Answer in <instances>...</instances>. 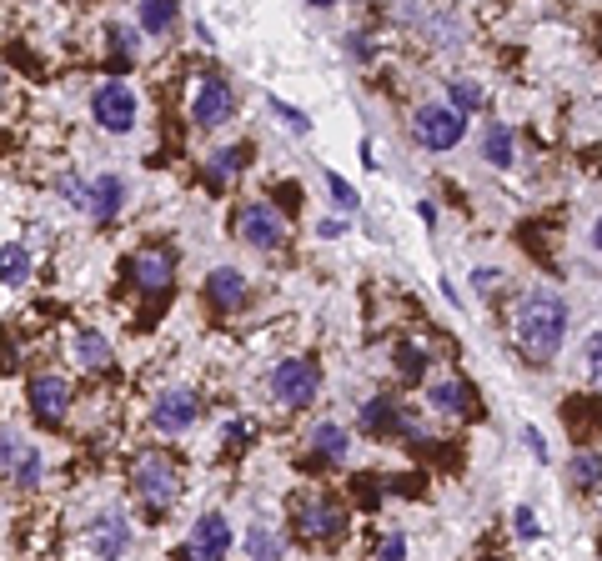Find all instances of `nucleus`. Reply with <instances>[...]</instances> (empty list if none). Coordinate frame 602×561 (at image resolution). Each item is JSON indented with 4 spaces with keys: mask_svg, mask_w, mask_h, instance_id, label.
<instances>
[{
    "mask_svg": "<svg viewBox=\"0 0 602 561\" xmlns=\"http://www.w3.org/2000/svg\"><path fill=\"white\" fill-rule=\"evenodd\" d=\"M517 536H522V541H532V536H537V521H532V511H527V506L517 511Z\"/></svg>",
    "mask_w": 602,
    "mask_h": 561,
    "instance_id": "nucleus-34",
    "label": "nucleus"
},
{
    "mask_svg": "<svg viewBox=\"0 0 602 561\" xmlns=\"http://www.w3.org/2000/svg\"><path fill=\"white\" fill-rule=\"evenodd\" d=\"M61 196H66L71 206H86V181H81V176H61Z\"/></svg>",
    "mask_w": 602,
    "mask_h": 561,
    "instance_id": "nucleus-33",
    "label": "nucleus"
},
{
    "mask_svg": "<svg viewBox=\"0 0 602 561\" xmlns=\"http://www.w3.org/2000/svg\"><path fill=\"white\" fill-rule=\"evenodd\" d=\"M91 116H96V126H101V131L126 136V131L136 126V96H131L121 81H106V86L91 96Z\"/></svg>",
    "mask_w": 602,
    "mask_h": 561,
    "instance_id": "nucleus-5",
    "label": "nucleus"
},
{
    "mask_svg": "<svg viewBox=\"0 0 602 561\" xmlns=\"http://www.w3.org/2000/svg\"><path fill=\"white\" fill-rule=\"evenodd\" d=\"M171 276H176V256L166 246H151L131 261V281L141 286V296H166L171 291Z\"/></svg>",
    "mask_w": 602,
    "mask_h": 561,
    "instance_id": "nucleus-9",
    "label": "nucleus"
},
{
    "mask_svg": "<svg viewBox=\"0 0 602 561\" xmlns=\"http://www.w3.org/2000/svg\"><path fill=\"white\" fill-rule=\"evenodd\" d=\"M0 451H6V471L21 481V486H36L41 481V471H46V461H41V451L36 446H16V436H6V441H0Z\"/></svg>",
    "mask_w": 602,
    "mask_h": 561,
    "instance_id": "nucleus-15",
    "label": "nucleus"
},
{
    "mask_svg": "<svg viewBox=\"0 0 602 561\" xmlns=\"http://www.w3.org/2000/svg\"><path fill=\"white\" fill-rule=\"evenodd\" d=\"M236 236H241L246 246H256V251H276V246L286 241V226H281L276 206H266V201H251V206L236 216Z\"/></svg>",
    "mask_w": 602,
    "mask_h": 561,
    "instance_id": "nucleus-8",
    "label": "nucleus"
},
{
    "mask_svg": "<svg viewBox=\"0 0 602 561\" xmlns=\"http://www.w3.org/2000/svg\"><path fill=\"white\" fill-rule=\"evenodd\" d=\"M226 441L241 446V441H246V421H231V426H226Z\"/></svg>",
    "mask_w": 602,
    "mask_h": 561,
    "instance_id": "nucleus-35",
    "label": "nucleus"
},
{
    "mask_svg": "<svg viewBox=\"0 0 602 561\" xmlns=\"http://www.w3.org/2000/svg\"><path fill=\"white\" fill-rule=\"evenodd\" d=\"M452 106L462 111V116H477L482 111V86H472V81H452Z\"/></svg>",
    "mask_w": 602,
    "mask_h": 561,
    "instance_id": "nucleus-28",
    "label": "nucleus"
},
{
    "mask_svg": "<svg viewBox=\"0 0 602 561\" xmlns=\"http://www.w3.org/2000/svg\"><path fill=\"white\" fill-rule=\"evenodd\" d=\"M327 191H332V206H337L342 216H357L362 196H357V191H352V186H347V181H342L337 171H327Z\"/></svg>",
    "mask_w": 602,
    "mask_h": 561,
    "instance_id": "nucleus-26",
    "label": "nucleus"
},
{
    "mask_svg": "<svg viewBox=\"0 0 602 561\" xmlns=\"http://www.w3.org/2000/svg\"><path fill=\"white\" fill-rule=\"evenodd\" d=\"M31 411H36V421H46V426H56L66 411H71V381L66 376H31Z\"/></svg>",
    "mask_w": 602,
    "mask_h": 561,
    "instance_id": "nucleus-10",
    "label": "nucleus"
},
{
    "mask_svg": "<svg viewBox=\"0 0 602 561\" xmlns=\"http://www.w3.org/2000/svg\"><path fill=\"white\" fill-rule=\"evenodd\" d=\"M312 451H317L322 461H347V451H352V436H347V426H337V421H322V426L312 431Z\"/></svg>",
    "mask_w": 602,
    "mask_h": 561,
    "instance_id": "nucleus-19",
    "label": "nucleus"
},
{
    "mask_svg": "<svg viewBox=\"0 0 602 561\" xmlns=\"http://www.w3.org/2000/svg\"><path fill=\"white\" fill-rule=\"evenodd\" d=\"M362 426L372 431V436H402L407 431V421H402V411L387 401V396H377V401H367V411H362Z\"/></svg>",
    "mask_w": 602,
    "mask_h": 561,
    "instance_id": "nucleus-17",
    "label": "nucleus"
},
{
    "mask_svg": "<svg viewBox=\"0 0 602 561\" xmlns=\"http://www.w3.org/2000/svg\"><path fill=\"white\" fill-rule=\"evenodd\" d=\"M26 276H31V251H26L21 241L0 246V281H6V286H21Z\"/></svg>",
    "mask_w": 602,
    "mask_h": 561,
    "instance_id": "nucleus-22",
    "label": "nucleus"
},
{
    "mask_svg": "<svg viewBox=\"0 0 602 561\" xmlns=\"http://www.w3.org/2000/svg\"><path fill=\"white\" fill-rule=\"evenodd\" d=\"M136 21H141V31H146V36H166V31L181 21V6H176V0H141Z\"/></svg>",
    "mask_w": 602,
    "mask_h": 561,
    "instance_id": "nucleus-18",
    "label": "nucleus"
},
{
    "mask_svg": "<svg viewBox=\"0 0 602 561\" xmlns=\"http://www.w3.org/2000/svg\"><path fill=\"white\" fill-rule=\"evenodd\" d=\"M582 351H587V366H592V376L602 381V331H592V336L582 341Z\"/></svg>",
    "mask_w": 602,
    "mask_h": 561,
    "instance_id": "nucleus-32",
    "label": "nucleus"
},
{
    "mask_svg": "<svg viewBox=\"0 0 602 561\" xmlns=\"http://www.w3.org/2000/svg\"><path fill=\"white\" fill-rule=\"evenodd\" d=\"M266 106L281 116V126H286V131H296V136H312V116H301L296 106H286V101H276V96H266Z\"/></svg>",
    "mask_w": 602,
    "mask_h": 561,
    "instance_id": "nucleus-29",
    "label": "nucleus"
},
{
    "mask_svg": "<svg viewBox=\"0 0 602 561\" xmlns=\"http://www.w3.org/2000/svg\"><path fill=\"white\" fill-rule=\"evenodd\" d=\"M462 131H467V116L457 106H422L417 111V141L427 151H452L462 146Z\"/></svg>",
    "mask_w": 602,
    "mask_h": 561,
    "instance_id": "nucleus-4",
    "label": "nucleus"
},
{
    "mask_svg": "<svg viewBox=\"0 0 602 561\" xmlns=\"http://www.w3.org/2000/svg\"><path fill=\"white\" fill-rule=\"evenodd\" d=\"M121 206H126V181H121V176H101V181L86 186V211H91L96 221H116Z\"/></svg>",
    "mask_w": 602,
    "mask_h": 561,
    "instance_id": "nucleus-14",
    "label": "nucleus"
},
{
    "mask_svg": "<svg viewBox=\"0 0 602 561\" xmlns=\"http://www.w3.org/2000/svg\"><path fill=\"white\" fill-rule=\"evenodd\" d=\"M427 396H432V406L447 411V416H472V391H467L462 381H437Z\"/></svg>",
    "mask_w": 602,
    "mask_h": 561,
    "instance_id": "nucleus-21",
    "label": "nucleus"
},
{
    "mask_svg": "<svg viewBox=\"0 0 602 561\" xmlns=\"http://www.w3.org/2000/svg\"><path fill=\"white\" fill-rule=\"evenodd\" d=\"M206 301H211L216 311H241V306H246V276H241L236 266H216V271L206 276Z\"/></svg>",
    "mask_w": 602,
    "mask_h": 561,
    "instance_id": "nucleus-13",
    "label": "nucleus"
},
{
    "mask_svg": "<svg viewBox=\"0 0 602 561\" xmlns=\"http://www.w3.org/2000/svg\"><path fill=\"white\" fill-rule=\"evenodd\" d=\"M91 546H96L101 556H126V546H131V526H126V516H121V511H106V516L91 526Z\"/></svg>",
    "mask_w": 602,
    "mask_h": 561,
    "instance_id": "nucleus-16",
    "label": "nucleus"
},
{
    "mask_svg": "<svg viewBox=\"0 0 602 561\" xmlns=\"http://www.w3.org/2000/svg\"><path fill=\"white\" fill-rule=\"evenodd\" d=\"M0 91H6V76H0Z\"/></svg>",
    "mask_w": 602,
    "mask_h": 561,
    "instance_id": "nucleus-42",
    "label": "nucleus"
},
{
    "mask_svg": "<svg viewBox=\"0 0 602 561\" xmlns=\"http://www.w3.org/2000/svg\"><path fill=\"white\" fill-rule=\"evenodd\" d=\"M317 231H322V236H342V231H347V221H322Z\"/></svg>",
    "mask_w": 602,
    "mask_h": 561,
    "instance_id": "nucleus-38",
    "label": "nucleus"
},
{
    "mask_svg": "<svg viewBox=\"0 0 602 561\" xmlns=\"http://www.w3.org/2000/svg\"><path fill=\"white\" fill-rule=\"evenodd\" d=\"M317 391H322V371H317V361H307V356H286V361L271 371V396H276L281 406H307V401H317Z\"/></svg>",
    "mask_w": 602,
    "mask_h": 561,
    "instance_id": "nucleus-3",
    "label": "nucleus"
},
{
    "mask_svg": "<svg viewBox=\"0 0 602 561\" xmlns=\"http://www.w3.org/2000/svg\"><path fill=\"white\" fill-rule=\"evenodd\" d=\"M562 336H567V306H562V296L527 291L522 306H517V341H522L527 361L547 366L562 351Z\"/></svg>",
    "mask_w": 602,
    "mask_h": 561,
    "instance_id": "nucleus-1",
    "label": "nucleus"
},
{
    "mask_svg": "<svg viewBox=\"0 0 602 561\" xmlns=\"http://www.w3.org/2000/svg\"><path fill=\"white\" fill-rule=\"evenodd\" d=\"M402 551H407L402 536H387V541H382V556H402Z\"/></svg>",
    "mask_w": 602,
    "mask_h": 561,
    "instance_id": "nucleus-36",
    "label": "nucleus"
},
{
    "mask_svg": "<svg viewBox=\"0 0 602 561\" xmlns=\"http://www.w3.org/2000/svg\"><path fill=\"white\" fill-rule=\"evenodd\" d=\"M522 436H527V446H532V456H547V446H542V436H537V431H522Z\"/></svg>",
    "mask_w": 602,
    "mask_h": 561,
    "instance_id": "nucleus-39",
    "label": "nucleus"
},
{
    "mask_svg": "<svg viewBox=\"0 0 602 561\" xmlns=\"http://www.w3.org/2000/svg\"><path fill=\"white\" fill-rule=\"evenodd\" d=\"M397 371H402V376H422V371H427V351H417V346H397Z\"/></svg>",
    "mask_w": 602,
    "mask_h": 561,
    "instance_id": "nucleus-30",
    "label": "nucleus"
},
{
    "mask_svg": "<svg viewBox=\"0 0 602 561\" xmlns=\"http://www.w3.org/2000/svg\"><path fill=\"white\" fill-rule=\"evenodd\" d=\"M307 6H317V11H327V6H332V0H307Z\"/></svg>",
    "mask_w": 602,
    "mask_h": 561,
    "instance_id": "nucleus-41",
    "label": "nucleus"
},
{
    "mask_svg": "<svg viewBox=\"0 0 602 561\" xmlns=\"http://www.w3.org/2000/svg\"><path fill=\"white\" fill-rule=\"evenodd\" d=\"M567 476H572V486H597L602 481V456L597 451H577L567 461Z\"/></svg>",
    "mask_w": 602,
    "mask_h": 561,
    "instance_id": "nucleus-25",
    "label": "nucleus"
},
{
    "mask_svg": "<svg viewBox=\"0 0 602 561\" xmlns=\"http://www.w3.org/2000/svg\"><path fill=\"white\" fill-rule=\"evenodd\" d=\"M291 526H296L301 541H337L347 531V511L332 506V501H301L296 516H291Z\"/></svg>",
    "mask_w": 602,
    "mask_h": 561,
    "instance_id": "nucleus-7",
    "label": "nucleus"
},
{
    "mask_svg": "<svg viewBox=\"0 0 602 561\" xmlns=\"http://www.w3.org/2000/svg\"><path fill=\"white\" fill-rule=\"evenodd\" d=\"M76 361L86 371H106L111 366V341L101 331H76Z\"/></svg>",
    "mask_w": 602,
    "mask_h": 561,
    "instance_id": "nucleus-20",
    "label": "nucleus"
},
{
    "mask_svg": "<svg viewBox=\"0 0 602 561\" xmlns=\"http://www.w3.org/2000/svg\"><path fill=\"white\" fill-rule=\"evenodd\" d=\"M131 51H136V31L116 26V31H111V56H116V61L126 66V61H131Z\"/></svg>",
    "mask_w": 602,
    "mask_h": 561,
    "instance_id": "nucleus-31",
    "label": "nucleus"
},
{
    "mask_svg": "<svg viewBox=\"0 0 602 561\" xmlns=\"http://www.w3.org/2000/svg\"><path fill=\"white\" fill-rule=\"evenodd\" d=\"M231 116H236V96H231V86H226L221 76H201L196 101H191V121H196L201 131H216V126H226Z\"/></svg>",
    "mask_w": 602,
    "mask_h": 561,
    "instance_id": "nucleus-6",
    "label": "nucleus"
},
{
    "mask_svg": "<svg viewBox=\"0 0 602 561\" xmlns=\"http://www.w3.org/2000/svg\"><path fill=\"white\" fill-rule=\"evenodd\" d=\"M246 161H251V146H221V151H211V181H231Z\"/></svg>",
    "mask_w": 602,
    "mask_h": 561,
    "instance_id": "nucleus-24",
    "label": "nucleus"
},
{
    "mask_svg": "<svg viewBox=\"0 0 602 561\" xmlns=\"http://www.w3.org/2000/svg\"><path fill=\"white\" fill-rule=\"evenodd\" d=\"M592 251H597V256H602V216H597V221H592Z\"/></svg>",
    "mask_w": 602,
    "mask_h": 561,
    "instance_id": "nucleus-40",
    "label": "nucleus"
},
{
    "mask_svg": "<svg viewBox=\"0 0 602 561\" xmlns=\"http://www.w3.org/2000/svg\"><path fill=\"white\" fill-rule=\"evenodd\" d=\"M196 416H201V406H196V396H191V391H161V396H156V406H151V426H156V431H166V436L191 431V426H196Z\"/></svg>",
    "mask_w": 602,
    "mask_h": 561,
    "instance_id": "nucleus-11",
    "label": "nucleus"
},
{
    "mask_svg": "<svg viewBox=\"0 0 602 561\" xmlns=\"http://www.w3.org/2000/svg\"><path fill=\"white\" fill-rule=\"evenodd\" d=\"M246 551H251V556H281V536H276L271 526L256 521V526L246 531Z\"/></svg>",
    "mask_w": 602,
    "mask_h": 561,
    "instance_id": "nucleus-27",
    "label": "nucleus"
},
{
    "mask_svg": "<svg viewBox=\"0 0 602 561\" xmlns=\"http://www.w3.org/2000/svg\"><path fill=\"white\" fill-rule=\"evenodd\" d=\"M226 546H231V521H226L221 511H206V516L191 526L186 551H191V556H201V561H211V556H226Z\"/></svg>",
    "mask_w": 602,
    "mask_h": 561,
    "instance_id": "nucleus-12",
    "label": "nucleus"
},
{
    "mask_svg": "<svg viewBox=\"0 0 602 561\" xmlns=\"http://www.w3.org/2000/svg\"><path fill=\"white\" fill-rule=\"evenodd\" d=\"M482 156H487L492 166H502V171L512 166V131H507L502 121L487 126V136H482Z\"/></svg>",
    "mask_w": 602,
    "mask_h": 561,
    "instance_id": "nucleus-23",
    "label": "nucleus"
},
{
    "mask_svg": "<svg viewBox=\"0 0 602 561\" xmlns=\"http://www.w3.org/2000/svg\"><path fill=\"white\" fill-rule=\"evenodd\" d=\"M472 281H477V291H492V286H497V271H477Z\"/></svg>",
    "mask_w": 602,
    "mask_h": 561,
    "instance_id": "nucleus-37",
    "label": "nucleus"
},
{
    "mask_svg": "<svg viewBox=\"0 0 602 561\" xmlns=\"http://www.w3.org/2000/svg\"><path fill=\"white\" fill-rule=\"evenodd\" d=\"M131 486H136V496H141L146 511H166L176 501V491H181V471H176V461L166 451H146L131 466Z\"/></svg>",
    "mask_w": 602,
    "mask_h": 561,
    "instance_id": "nucleus-2",
    "label": "nucleus"
}]
</instances>
